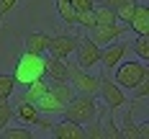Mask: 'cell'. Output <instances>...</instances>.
<instances>
[{
    "label": "cell",
    "mask_w": 149,
    "mask_h": 139,
    "mask_svg": "<svg viewBox=\"0 0 149 139\" xmlns=\"http://www.w3.org/2000/svg\"><path fill=\"white\" fill-rule=\"evenodd\" d=\"M121 3H123V0H100V5H108V8H116Z\"/></svg>",
    "instance_id": "34"
},
{
    "label": "cell",
    "mask_w": 149,
    "mask_h": 139,
    "mask_svg": "<svg viewBox=\"0 0 149 139\" xmlns=\"http://www.w3.org/2000/svg\"><path fill=\"white\" fill-rule=\"evenodd\" d=\"M67 82H72L74 93H82V95H98V90H100V77L90 75L82 67H74V64H70V80Z\"/></svg>",
    "instance_id": "4"
},
{
    "label": "cell",
    "mask_w": 149,
    "mask_h": 139,
    "mask_svg": "<svg viewBox=\"0 0 149 139\" xmlns=\"http://www.w3.org/2000/svg\"><path fill=\"white\" fill-rule=\"evenodd\" d=\"M46 90H49V85L44 82V77H36V80L26 82V93L21 95V101H26V103H36Z\"/></svg>",
    "instance_id": "14"
},
{
    "label": "cell",
    "mask_w": 149,
    "mask_h": 139,
    "mask_svg": "<svg viewBox=\"0 0 149 139\" xmlns=\"http://www.w3.org/2000/svg\"><path fill=\"white\" fill-rule=\"evenodd\" d=\"M77 36H70V34H59V36H52V41H49V49L46 52H52L54 57H62V59H67L70 54L74 52V46H77Z\"/></svg>",
    "instance_id": "9"
},
{
    "label": "cell",
    "mask_w": 149,
    "mask_h": 139,
    "mask_svg": "<svg viewBox=\"0 0 149 139\" xmlns=\"http://www.w3.org/2000/svg\"><path fill=\"white\" fill-rule=\"evenodd\" d=\"M147 93H149V72L136 82V88H134V95L139 98V101H144V98H147Z\"/></svg>",
    "instance_id": "28"
},
{
    "label": "cell",
    "mask_w": 149,
    "mask_h": 139,
    "mask_svg": "<svg viewBox=\"0 0 149 139\" xmlns=\"http://www.w3.org/2000/svg\"><path fill=\"white\" fill-rule=\"evenodd\" d=\"M121 139H136V121H134V108H131V111L126 113V119H123Z\"/></svg>",
    "instance_id": "20"
},
{
    "label": "cell",
    "mask_w": 149,
    "mask_h": 139,
    "mask_svg": "<svg viewBox=\"0 0 149 139\" xmlns=\"http://www.w3.org/2000/svg\"><path fill=\"white\" fill-rule=\"evenodd\" d=\"M49 41H52V36L49 34H39V31H31L23 39L26 52H31V54H44L46 49H49Z\"/></svg>",
    "instance_id": "13"
},
{
    "label": "cell",
    "mask_w": 149,
    "mask_h": 139,
    "mask_svg": "<svg viewBox=\"0 0 149 139\" xmlns=\"http://www.w3.org/2000/svg\"><path fill=\"white\" fill-rule=\"evenodd\" d=\"M49 93H52L54 98H59L64 106L72 101L74 95H77V93H74V88H72V85H67V82H54V85H49Z\"/></svg>",
    "instance_id": "16"
},
{
    "label": "cell",
    "mask_w": 149,
    "mask_h": 139,
    "mask_svg": "<svg viewBox=\"0 0 149 139\" xmlns=\"http://www.w3.org/2000/svg\"><path fill=\"white\" fill-rule=\"evenodd\" d=\"M85 139H103V124L98 121V116L90 121V126L85 129Z\"/></svg>",
    "instance_id": "26"
},
{
    "label": "cell",
    "mask_w": 149,
    "mask_h": 139,
    "mask_svg": "<svg viewBox=\"0 0 149 139\" xmlns=\"http://www.w3.org/2000/svg\"><path fill=\"white\" fill-rule=\"evenodd\" d=\"M70 5L74 8V13H80V10H90V8H95V0H70Z\"/></svg>",
    "instance_id": "30"
},
{
    "label": "cell",
    "mask_w": 149,
    "mask_h": 139,
    "mask_svg": "<svg viewBox=\"0 0 149 139\" xmlns=\"http://www.w3.org/2000/svg\"><path fill=\"white\" fill-rule=\"evenodd\" d=\"M36 77H44V59L41 54H31V52H23L18 57V64H15V72H13V80L26 85Z\"/></svg>",
    "instance_id": "2"
},
{
    "label": "cell",
    "mask_w": 149,
    "mask_h": 139,
    "mask_svg": "<svg viewBox=\"0 0 149 139\" xmlns=\"http://www.w3.org/2000/svg\"><path fill=\"white\" fill-rule=\"evenodd\" d=\"M64 119L70 121H77V124H90L95 116H98V106H95V95H74L72 101L64 106L62 111Z\"/></svg>",
    "instance_id": "1"
},
{
    "label": "cell",
    "mask_w": 149,
    "mask_h": 139,
    "mask_svg": "<svg viewBox=\"0 0 149 139\" xmlns=\"http://www.w3.org/2000/svg\"><path fill=\"white\" fill-rule=\"evenodd\" d=\"M18 119L23 124H33L36 121V116H39V108H36V103H26V101H21L18 103Z\"/></svg>",
    "instance_id": "17"
},
{
    "label": "cell",
    "mask_w": 149,
    "mask_h": 139,
    "mask_svg": "<svg viewBox=\"0 0 149 139\" xmlns=\"http://www.w3.org/2000/svg\"><path fill=\"white\" fill-rule=\"evenodd\" d=\"M126 26L134 31L136 36H149V5L147 3H136V8Z\"/></svg>",
    "instance_id": "8"
},
{
    "label": "cell",
    "mask_w": 149,
    "mask_h": 139,
    "mask_svg": "<svg viewBox=\"0 0 149 139\" xmlns=\"http://www.w3.org/2000/svg\"><path fill=\"white\" fill-rule=\"evenodd\" d=\"M113 70H116V80H113V82H116L118 88H129V90H134L136 82L149 72V67L144 62H134V59L131 62H118Z\"/></svg>",
    "instance_id": "3"
},
{
    "label": "cell",
    "mask_w": 149,
    "mask_h": 139,
    "mask_svg": "<svg viewBox=\"0 0 149 139\" xmlns=\"http://www.w3.org/2000/svg\"><path fill=\"white\" fill-rule=\"evenodd\" d=\"M149 137V124H136V139H147Z\"/></svg>",
    "instance_id": "33"
},
{
    "label": "cell",
    "mask_w": 149,
    "mask_h": 139,
    "mask_svg": "<svg viewBox=\"0 0 149 139\" xmlns=\"http://www.w3.org/2000/svg\"><path fill=\"white\" fill-rule=\"evenodd\" d=\"M100 95H103V101H105V106L111 108V111H116V108L121 106H126V95H123V90H121L116 82H111L108 77H100Z\"/></svg>",
    "instance_id": "7"
},
{
    "label": "cell",
    "mask_w": 149,
    "mask_h": 139,
    "mask_svg": "<svg viewBox=\"0 0 149 139\" xmlns=\"http://www.w3.org/2000/svg\"><path fill=\"white\" fill-rule=\"evenodd\" d=\"M33 126H41V131H52V126H54V121H52V119H41V116H36V121H33Z\"/></svg>",
    "instance_id": "32"
},
{
    "label": "cell",
    "mask_w": 149,
    "mask_h": 139,
    "mask_svg": "<svg viewBox=\"0 0 149 139\" xmlns=\"http://www.w3.org/2000/svg\"><path fill=\"white\" fill-rule=\"evenodd\" d=\"M103 137H108V139H121V129H116V121H113V119H111V121L105 124Z\"/></svg>",
    "instance_id": "29"
},
{
    "label": "cell",
    "mask_w": 149,
    "mask_h": 139,
    "mask_svg": "<svg viewBox=\"0 0 149 139\" xmlns=\"http://www.w3.org/2000/svg\"><path fill=\"white\" fill-rule=\"evenodd\" d=\"M15 3H18V0H0V23H3V18L15 8Z\"/></svg>",
    "instance_id": "31"
},
{
    "label": "cell",
    "mask_w": 149,
    "mask_h": 139,
    "mask_svg": "<svg viewBox=\"0 0 149 139\" xmlns=\"http://www.w3.org/2000/svg\"><path fill=\"white\" fill-rule=\"evenodd\" d=\"M49 134L57 137V139H85V129H82V124L64 119L62 124H54Z\"/></svg>",
    "instance_id": "11"
},
{
    "label": "cell",
    "mask_w": 149,
    "mask_h": 139,
    "mask_svg": "<svg viewBox=\"0 0 149 139\" xmlns=\"http://www.w3.org/2000/svg\"><path fill=\"white\" fill-rule=\"evenodd\" d=\"M0 137L3 139H31V131L29 129H18V126H15V129L3 126V129H0Z\"/></svg>",
    "instance_id": "25"
},
{
    "label": "cell",
    "mask_w": 149,
    "mask_h": 139,
    "mask_svg": "<svg viewBox=\"0 0 149 139\" xmlns=\"http://www.w3.org/2000/svg\"><path fill=\"white\" fill-rule=\"evenodd\" d=\"M10 119H13V108L8 106V98H0V129L8 126Z\"/></svg>",
    "instance_id": "27"
},
{
    "label": "cell",
    "mask_w": 149,
    "mask_h": 139,
    "mask_svg": "<svg viewBox=\"0 0 149 139\" xmlns=\"http://www.w3.org/2000/svg\"><path fill=\"white\" fill-rule=\"evenodd\" d=\"M57 13H59V18L64 21V23H74V8L70 5V0H57Z\"/></svg>",
    "instance_id": "21"
},
{
    "label": "cell",
    "mask_w": 149,
    "mask_h": 139,
    "mask_svg": "<svg viewBox=\"0 0 149 139\" xmlns=\"http://www.w3.org/2000/svg\"><path fill=\"white\" fill-rule=\"evenodd\" d=\"M129 31V26L126 23H121V21H116V23H98V26H93L90 29V39L95 41V44H111V41H116L118 36H123Z\"/></svg>",
    "instance_id": "5"
},
{
    "label": "cell",
    "mask_w": 149,
    "mask_h": 139,
    "mask_svg": "<svg viewBox=\"0 0 149 139\" xmlns=\"http://www.w3.org/2000/svg\"><path fill=\"white\" fill-rule=\"evenodd\" d=\"M36 108H39V113H62V111H64V103L46 90L44 95L36 101Z\"/></svg>",
    "instance_id": "15"
},
{
    "label": "cell",
    "mask_w": 149,
    "mask_h": 139,
    "mask_svg": "<svg viewBox=\"0 0 149 139\" xmlns=\"http://www.w3.org/2000/svg\"><path fill=\"white\" fill-rule=\"evenodd\" d=\"M134 52L139 54V59L147 64V62H149V36H136V41H134Z\"/></svg>",
    "instance_id": "22"
},
{
    "label": "cell",
    "mask_w": 149,
    "mask_h": 139,
    "mask_svg": "<svg viewBox=\"0 0 149 139\" xmlns=\"http://www.w3.org/2000/svg\"><path fill=\"white\" fill-rule=\"evenodd\" d=\"M44 75H49L54 82H67L70 80V64L62 57H46L44 59Z\"/></svg>",
    "instance_id": "10"
},
{
    "label": "cell",
    "mask_w": 149,
    "mask_h": 139,
    "mask_svg": "<svg viewBox=\"0 0 149 139\" xmlns=\"http://www.w3.org/2000/svg\"><path fill=\"white\" fill-rule=\"evenodd\" d=\"M95 26L98 23H116V8H108V5H95Z\"/></svg>",
    "instance_id": "18"
},
{
    "label": "cell",
    "mask_w": 149,
    "mask_h": 139,
    "mask_svg": "<svg viewBox=\"0 0 149 139\" xmlns=\"http://www.w3.org/2000/svg\"><path fill=\"white\" fill-rule=\"evenodd\" d=\"M15 82L13 80V75H0V98H10L13 95V90H15Z\"/></svg>",
    "instance_id": "24"
},
{
    "label": "cell",
    "mask_w": 149,
    "mask_h": 139,
    "mask_svg": "<svg viewBox=\"0 0 149 139\" xmlns=\"http://www.w3.org/2000/svg\"><path fill=\"white\" fill-rule=\"evenodd\" d=\"M74 23L82 26V29H93V26H95V10H93V8H90V10H80V13L74 15Z\"/></svg>",
    "instance_id": "23"
},
{
    "label": "cell",
    "mask_w": 149,
    "mask_h": 139,
    "mask_svg": "<svg viewBox=\"0 0 149 139\" xmlns=\"http://www.w3.org/2000/svg\"><path fill=\"white\" fill-rule=\"evenodd\" d=\"M126 52H129L126 44H108L105 49H100V64H103L105 70H113V67L123 59Z\"/></svg>",
    "instance_id": "12"
},
{
    "label": "cell",
    "mask_w": 149,
    "mask_h": 139,
    "mask_svg": "<svg viewBox=\"0 0 149 139\" xmlns=\"http://www.w3.org/2000/svg\"><path fill=\"white\" fill-rule=\"evenodd\" d=\"M74 54H77V67H82V70H90L93 64H100V44H95L90 36L77 41Z\"/></svg>",
    "instance_id": "6"
},
{
    "label": "cell",
    "mask_w": 149,
    "mask_h": 139,
    "mask_svg": "<svg viewBox=\"0 0 149 139\" xmlns=\"http://www.w3.org/2000/svg\"><path fill=\"white\" fill-rule=\"evenodd\" d=\"M136 8V0H123L121 5H116V18H118L121 23H129V18H131V13H134Z\"/></svg>",
    "instance_id": "19"
}]
</instances>
